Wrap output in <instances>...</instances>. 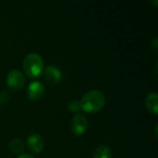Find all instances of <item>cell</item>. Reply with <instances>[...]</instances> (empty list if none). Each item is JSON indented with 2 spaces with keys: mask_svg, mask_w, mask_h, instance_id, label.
Instances as JSON below:
<instances>
[{
  "mask_svg": "<svg viewBox=\"0 0 158 158\" xmlns=\"http://www.w3.org/2000/svg\"><path fill=\"white\" fill-rule=\"evenodd\" d=\"M68 109L71 112H77L81 109V105L79 100H72L68 105Z\"/></svg>",
  "mask_w": 158,
  "mask_h": 158,
  "instance_id": "11",
  "label": "cell"
},
{
  "mask_svg": "<svg viewBox=\"0 0 158 158\" xmlns=\"http://www.w3.org/2000/svg\"><path fill=\"white\" fill-rule=\"evenodd\" d=\"M23 69L29 77H38L44 70L43 57L37 53L28 54L23 60Z\"/></svg>",
  "mask_w": 158,
  "mask_h": 158,
  "instance_id": "2",
  "label": "cell"
},
{
  "mask_svg": "<svg viewBox=\"0 0 158 158\" xmlns=\"http://www.w3.org/2000/svg\"><path fill=\"white\" fill-rule=\"evenodd\" d=\"M112 151L107 145H100L94 152V158H111Z\"/></svg>",
  "mask_w": 158,
  "mask_h": 158,
  "instance_id": "9",
  "label": "cell"
},
{
  "mask_svg": "<svg viewBox=\"0 0 158 158\" xmlns=\"http://www.w3.org/2000/svg\"><path fill=\"white\" fill-rule=\"evenodd\" d=\"M27 94L30 99L38 100L40 99L44 94V86L39 81H31L27 89Z\"/></svg>",
  "mask_w": 158,
  "mask_h": 158,
  "instance_id": "6",
  "label": "cell"
},
{
  "mask_svg": "<svg viewBox=\"0 0 158 158\" xmlns=\"http://www.w3.org/2000/svg\"><path fill=\"white\" fill-rule=\"evenodd\" d=\"M80 102L82 110L87 113H95L105 106L106 97L101 91L91 90L82 95Z\"/></svg>",
  "mask_w": 158,
  "mask_h": 158,
  "instance_id": "1",
  "label": "cell"
},
{
  "mask_svg": "<svg viewBox=\"0 0 158 158\" xmlns=\"http://www.w3.org/2000/svg\"><path fill=\"white\" fill-rule=\"evenodd\" d=\"M17 158H34L31 155H30V154H27V153H25V154H21L20 156H19Z\"/></svg>",
  "mask_w": 158,
  "mask_h": 158,
  "instance_id": "13",
  "label": "cell"
},
{
  "mask_svg": "<svg viewBox=\"0 0 158 158\" xmlns=\"http://www.w3.org/2000/svg\"><path fill=\"white\" fill-rule=\"evenodd\" d=\"M9 99V94L6 91L0 92V104H5Z\"/></svg>",
  "mask_w": 158,
  "mask_h": 158,
  "instance_id": "12",
  "label": "cell"
},
{
  "mask_svg": "<svg viewBox=\"0 0 158 158\" xmlns=\"http://www.w3.org/2000/svg\"><path fill=\"white\" fill-rule=\"evenodd\" d=\"M156 41H157V39H156V38H155V42H156ZM155 47H156V48H157V45H156V43L155 44Z\"/></svg>",
  "mask_w": 158,
  "mask_h": 158,
  "instance_id": "14",
  "label": "cell"
},
{
  "mask_svg": "<svg viewBox=\"0 0 158 158\" xmlns=\"http://www.w3.org/2000/svg\"><path fill=\"white\" fill-rule=\"evenodd\" d=\"M145 104L147 108L152 111L154 114L158 113V94L156 92H152L148 94L145 99Z\"/></svg>",
  "mask_w": 158,
  "mask_h": 158,
  "instance_id": "8",
  "label": "cell"
},
{
  "mask_svg": "<svg viewBox=\"0 0 158 158\" xmlns=\"http://www.w3.org/2000/svg\"><path fill=\"white\" fill-rule=\"evenodd\" d=\"M44 76L46 81H48L51 83H56L58 82L61 78H62V72L61 70L54 66V65H49L45 68L44 71Z\"/></svg>",
  "mask_w": 158,
  "mask_h": 158,
  "instance_id": "7",
  "label": "cell"
},
{
  "mask_svg": "<svg viewBox=\"0 0 158 158\" xmlns=\"http://www.w3.org/2000/svg\"><path fill=\"white\" fill-rule=\"evenodd\" d=\"M23 147H24V145H23V143L20 139H18V138L13 139L9 143V149L13 153H16V154L20 153L23 150Z\"/></svg>",
  "mask_w": 158,
  "mask_h": 158,
  "instance_id": "10",
  "label": "cell"
},
{
  "mask_svg": "<svg viewBox=\"0 0 158 158\" xmlns=\"http://www.w3.org/2000/svg\"><path fill=\"white\" fill-rule=\"evenodd\" d=\"M27 146L32 153H35V154L40 153L43 151L44 146V139L42 138V136L36 133H32L29 135L27 139Z\"/></svg>",
  "mask_w": 158,
  "mask_h": 158,
  "instance_id": "5",
  "label": "cell"
},
{
  "mask_svg": "<svg viewBox=\"0 0 158 158\" xmlns=\"http://www.w3.org/2000/svg\"><path fill=\"white\" fill-rule=\"evenodd\" d=\"M24 75L19 69H12L6 75V84L11 89L19 90L24 85Z\"/></svg>",
  "mask_w": 158,
  "mask_h": 158,
  "instance_id": "3",
  "label": "cell"
},
{
  "mask_svg": "<svg viewBox=\"0 0 158 158\" xmlns=\"http://www.w3.org/2000/svg\"><path fill=\"white\" fill-rule=\"evenodd\" d=\"M88 128V121L81 113H76L71 120V130L75 135H82Z\"/></svg>",
  "mask_w": 158,
  "mask_h": 158,
  "instance_id": "4",
  "label": "cell"
}]
</instances>
